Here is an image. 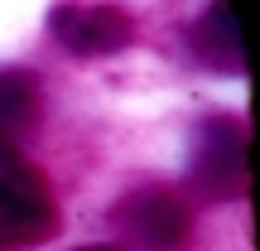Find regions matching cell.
I'll return each instance as SVG.
<instances>
[{
	"label": "cell",
	"instance_id": "cell-4",
	"mask_svg": "<svg viewBox=\"0 0 260 251\" xmlns=\"http://www.w3.org/2000/svg\"><path fill=\"white\" fill-rule=\"evenodd\" d=\"M39 121V82L29 73H0V145Z\"/></svg>",
	"mask_w": 260,
	"mask_h": 251
},
{
	"label": "cell",
	"instance_id": "cell-2",
	"mask_svg": "<svg viewBox=\"0 0 260 251\" xmlns=\"http://www.w3.org/2000/svg\"><path fill=\"white\" fill-rule=\"evenodd\" d=\"M116 227L140 251H178L188 242V208L164 188H140L116 208Z\"/></svg>",
	"mask_w": 260,
	"mask_h": 251
},
{
	"label": "cell",
	"instance_id": "cell-3",
	"mask_svg": "<svg viewBox=\"0 0 260 251\" xmlns=\"http://www.w3.org/2000/svg\"><path fill=\"white\" fill-rule=\"evenodd\" d=\"M53 34L77 53H116L130 44V19L111 5H58L53 10Z\"/></svg>",
	"mask_w": 260,
	"mask_h": 251
},
{
	"label": "cell",
	"instance_id": "cell-6",
	"mask_svg": "<svg viewBox=\"0 0 260 251\" xmlns=\"http://www.w3.org/2000/svg\"><path fill=\"white\" fill-rule=\"evenodd\" d=\"M82 251H116V246H82Z\"/></svg>",
	"mask_w": 260,
	"mask_h": 251
},
{
	"label": "cell",
	"instance_id": "cell-5",
	"mask_svg": "<svg viewBox=\"0 0 260 251\" xmlns=\"http://www.w3.org/2000/svg\"><path fill=\"white\" fill-rule=\"evenodd\" d=\"M217 135L203 140V164H198V179L207 184V193H226L236 188V179H246V155H241V140L226 135V126H212Z\"/></svg>",
	"mask_w": 260,
	"mask_h": 251
},
{
	"label": "cell",
	"instance_id": "cell-1",
	"mask_svg": "<svg viewBox=\"0 0 260 251\" xmlns=\"http://www.w3.org/2000/svg\"><path fill=\"white\" fill-rule=\"evenodd\" d=\"M58 227V208L39 164L0 145V246H39Z\"/></svg>",
	"mask_w": 260,
	"mask_h": 251
}]
</instances>
